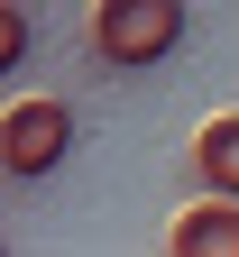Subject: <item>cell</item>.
Returning <instances> with one entry per match:
<instances>
[{
	"label": "cell",
	"instance_id": "1",
	"mask_svg": "<svg viewBox=\"0 0 239 257\" xmlns=\"http://www.w3.org/2000/svg\"><path fill=\"white\" fill-rule=\"evenodd\" d=\"M184 37V0H101L92 10V55L101 64H156Z\"/></svg>",
	"mask_w": 239,
	"mask_h": 257
},
{
	"label": "cell",
	"instance_id": "2",
	"mask_svg": "<svg viewBox=\"0 0 239 257\" xmlns=\"http://www.w3.org/2000/svg\"><path fill=\"white\" fill-rule=\"evenodd\" d=\"M64 147H74V110L64 101H10V119H0V166H10L19 184L55 175Z\"/></svg>",
	"mask_w": 239,
	"mask_h": 257
},
{
	"label": "cell",
	"instance_id": "3",
	"mask_svg": "<svg viewBox=\"0 0 239 257\" xmlns=\"http://www.w3.org/2000/svg\"><path fill=\"white\" fill-rule=\"evenodd\" d=\"M184 166H193V184H202V202H239V110H212V119L193 128Z\"/></svg>",
	"mask_w": 239,
	"mask_h": 257
},
{
	"label": "cell",
	"instance_id": "4",
	"mask_svg": "<svg viewBox=\"0 0 239 257\" xmlns=\"http://www.w3.org/2000/svg\"><path fill=\"white\" fill-rule=\"evenodd\" d=\"M166 257H239V202H184L166 230Z\"/></svg>",
	"mask_w": 239,
	"mask_h": 257
},
{
	"label": "cell",
	"instance_id": "5",
	"mask_svg": "<svg viewBox=\"0 0 239 257\" xmlns=\"http://www.w3.org/2000/svg\"><path fill=\"white\" fill-rule=\"evenodd\" d=\"M19 46H28V10H0V64H19Z\"/></svg>",
	"mask_w": 239,
	"mask_h": 257
}]
</instances>
